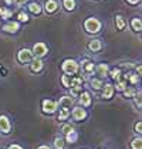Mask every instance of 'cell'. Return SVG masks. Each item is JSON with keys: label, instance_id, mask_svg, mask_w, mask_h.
I'll return each mask as SVG.
<instances>
[{"label": "cell", "instance_id": "obj_32", "mask_svg": "<svg viewBox=\"0 0 142 149\" xmlns=\"http://www.w3.org/2000/svg\"><path fill=\"white\" fill-rule=\"evenodd\" d=\"M17 19H19V22H23V23H27V22H29V16H27V14H26L24 12H20V13H19Z\"/></svg>", "mask_w": 142, "mask_h": 149}, {"label": "cell", "instance_id": "obj_4", "mask_svg": "<svg viewBox=\"0 0 142 149\" xmlns=\"http://www.w3.org/2000/svg\"><path fill=\"white\" fill-rule=\"evenodd\" d=\"M17 60L20 63H29V61H31L33 60V51L31 50H27V48L20 50L19 54H17Z\"/></svg>", "mask_w": 142, "mask_h": 149}, {"label": "cell", "instance_id": "obj_39", "mask_svg": "<svg viewBox=\"0 0 142 149\" xmlns=\"http://www.w3.org/2000/svg\"><path fill=\"white\" fill-rule=\"evenodd\" d=\"M136 72H138L139 75H142V65H138V67H136Z\"/></svg>", "mask_w": 142, "mask_h": 149}, {"label": "cell", "instance_id": "obj_25", "mask_svg": "<svg viewBox=\"0 0 142 149\" xmlns=\"http://www.w3.org/2000/svg\"><path fill=\"white\" fill-rule=\"evenodd\" d=\"M135 94H136V90H135V88H125V90H124L125 98H132V97H135Z\"/></svg>", "mask_w": 142, "mask_h": 149}, {"label": "cell", "instance_id": "obj_24", "mask_svg": "<svg viewBox=\"0 0 142 149\" xmlns=\"http://www.w3.org/2000/svg\"><path fill=\"white\" fill-rule=\"evenodd\" d=\"M91 87L95 88V90H100V88H102V87H104V84H102V81L101 80L94 78V80H91Z\"/></svg>", "mask_w": 142, "mask_h": 149}, {"label": "cell", "instance_id": "obj_40", "mask_svg": "<svg viewBox=\"0 0 142 149\" xmlns=\"http://www.w3.org/2000/svg\"><path fill=\"white\" fill-rule=\"evenodd\" d=\"M127 1H128V3H131V4H136L139 0H127Z\"/></svg>", "mask_w": 142, "mask_h": 149}, {"label": "cell", "instance_id": "obj_31", "mask_svg": "<svg viewBox=\"0 0 142 149\" xmlns=\"http://www.w3.org/2000/svg\"><path fill=\"white\" fill-rule=\"evenodd\" d=\"M134 100H135V104H136V107H139L142 108V92L141 94H135V97H134Z\"/></svg>", "mask_w": 142, "mask_h": 149}, {"label": "cell", "instance_id": "obj_10", "mask_svg": "<svg viewBox=\"0 0 142 149\" xmlns=\"http://www.w3.org/2000/svg\"><path fill=\"white\" fill-rule=\"evenodd\" d=\"M74 104V100L71 98V97H68V95H65V97H61L60 98V108H71V105Z\"/></svg>", "mask_w": 142, "mask_h": 149}, {"label": "cell", "instance_id": "obj_30", "mask_svg": "<svg viewBox=\"0 0 142 149\" xmlns=\"http://www.w3.org/2000/svg\"><path fill=\"white\" fill-rule=\"evenodd\" d=\"M77 85H83V78H71L70 81V88L71 87H77Z\"/></svg>", "mask_w": 142, "mask_h": 149}, {"label": "cell", "instance_id": "obj_13", "mask_svg": "<svg viewBox=\"0 0 142 149\" xmlns=\"http://www.w3.org/2000/svg\"><path fill=\"white\" fill-rule=\"evenodd\" d=\"M80 104H81L83 107H88V105L91 104V95H90V92H83V94H81Z\"/></svg>", "mask_w": 142, "mask_h": 149}, {"label": "cell", "instance_id": "obj_3", "mask_svg": "<svg viewBox=\"0 0 142 149\" xmlns=\"http://www.w3.org/2000/svg\"><path fill=\"white\" fill-rule=\"evenodd\" d=\"M47 51H48V48L44 43H36L34 47H33V56H36L37 58L44 57L47 54Z\"/></svg>", "mask_w": 142, "mask_h": 149}, {"label": "cell", "instance_id": "obj_5", "mask_svg": "<svg viewBox=\"0 0 142 149\" xmlns=\"http://www.w3.org/2000/svg\"><path fill=\"white\" fill-rule=\"evenodd\" d=\"M57 105H58V104L56 102V101H51V100H44V101H43V111H44L46 114H53V112H56Z\"/></svg>", "mask_w": 142, "mask_h": 149}, {"label": "cell", "instance_id": "obj_19", "mask_svg": "<svg viewBox=\"0 0 142 149\" xmlns=\"http://www.w3.org/2000/svg\"><path fill=\"white\" fill-rule=\"evenodd\" d=\"M131 26H132V29H134L135 31H141L142 30V22L139 19H134L132 23H131Z\"/></svg>", "mask_w": 142, "mask_h": 149}, {"label": "cell", "instance_id": "obj_7", "mask_svg": "<svg viewBox=\"0 0 142 149\" xmlns=\"http://www.w3.org/2000/svg\"><path fill=\"white\" fill-rule=\"evenodd\" d=\"M0 131L3 134H9L10 132V121L4 115H0Z\"/></svg>", "mask_w": 142, "mask_h": 149}, {"label": "cell", "instance_id": "obj_29", "mask_svg": "<svg viewBox=\"0 0 142 149\" xmlns=\"http://www.w3.org/2000/svg\"><path fill=\"white\" fill-rule=\"evenodd\" d=\"M115 88H117V91H124L125 88H127V81H117V85H115Z\"/></svg>", "mask_w": 142, "mask_h": 149}, {"label": "cell", "instance_id": "obj_28", "mask_svg": "<svg viewBox=\"0 0 142 149\" xmlns=\"http://www.w3.org/2000/svg\"><path fill=\"white\" fill-rule=\"evenodd\" d=\"M83 90V85H77V87H71V97H77Z\"/></svg>", "mask_w": 142, "mask_h": 149}, {"label": "cell", "instance_id": "obj_43", "mask_svg": "<svg viewBox=\"0 0 142 149\" xmlns=\"http://www.w3.org/2000/svg\"><path fill=\"white\" fill-rule=\"evenodd\" d=\"M14 1H17V3H23V1H26V0H14Z\"/></svg>", "mask_w": 142, "mask_h": 149}, {"label": "cell", "instance_id": "obj_21", "mask_svg": "<svg viewBox=\"0 0 142 149\" xmlns=\"http://www.w3.org/2000/svg\"><path fill=\"white\" fill-rule=\"evenodd\" d=\"M132 149H142V138H135L131 143Z\"/></svg>", "mask_w": 142, "mask_h": 149}, {"label": "cell", "instance_id": "obj_27", "mask_svg": "<svg viewBox=\"0 0 142 149\" xmlns=\"http://www.w3.org/2000/svg\"><path fill=\"white\" fill-rule=\"evenodd\" d=\"M0 16H1V19H9V17H12V12L9 10V9H0Z\"/></svg>", "mask_w": 142, "mask_h": 149}, {"label": "cell", "instance_id": "obj_16", "mask_svg": "<svg viewBox=\"0 0 142 149\" xmlns=\"http://www.w3.org/2000/svg\"><path fill=\"white\" fill-rule=\"evenodd\" d=\"M29 10L31 13H34V14H40L41 13V7H40L38 3H30L29 4Z\"/></svg>", "mask_w": 142, "mask_h": 149}, {"label": "cell", "instance_id": "obj_2", "mask_svg": "<svg viewBox=\"0 0 142 149\" xmlns=\"http://www.w3.org/2000/svg\"><path fill=\"white\" fill-rule=\"evenodd\" d=\"M61 68H63V71H64L67 75L75 74V72L78 71V63H77L75 60H65V61L63 63Z\"/></svg>", "mask_w": 142, "mask_h": 149}, {"label": "cell", "instance_id": "obj_42", "mask_svg": "<svg viewBox=\"0 0 142 149\" xmlns=\"http://www.w3.org/2000/svg\"><path fill=\"white\" fill-rule=\"evenodd\" d=\"M6 3L7 4H12V3H14V0H6Z\"/></svg>", "mask_w": 142, "mask_h": 149}, {"label": "cell", "instance_id": "obj_12", "mask_svg": "<svg viewBox=\"0 0 142 149\" xmlns=\"http://www.w3.org/2000/svg\"><path fill=\"white\" fill-rule=\"evenodd\" d=\"M46 12L47 13H53L57 10V7H58V4H57V1L56 0H47L46 1Z\"/></svg>", "mask_w": 142, "mask_h": 149}, {"label": "cell", "instance_id": "obj_8", "mask_svg": "<svg viewBox=\"0 0 142 149\" xmlns=\"http://www.w3.org/2000/svg\"><path fill=\"white\" fill-rule=\"evenodd\" d=\"M20 29V24L19 22H9L3 26V30L6 33H17V30Z\"/></svg>", "mask_w": 142, "mask_h": 149}, {"label": "cell", "instance_id": "obj_35", "mask_svg": "<svg viewBox=\"0 0 142 149\" xmlns=\"http://www.w3.org/2000/svg\"><path fill=\"white\" fill-rule=\"evenodd\" d=\"M61 81H63V84H64V87H67V88H70V78H68V75H63V78H61Z\"/></svg>", "mask_w": 142, "mask_h": 149}, {"label": "cell", "instance_id": "obj_34", "mask_svg": "<svg viewBox=\"0 0 142 149\" xmlns=\"http://www.w3.org/2000/svg\"><path fill=\"white\" fill-rule=\"evenodd\" d=\"M84 70L87 71V74H93V72H94V64H93V63H87Z\"/></svg>", "mask_w": 142, "mask_h": 149}, {"label": "cell", "instance_id": "obj_20", "mask_svg": "<svg viewBox=\"0 0 142 149\" xmlns=\"http://www.w3.org/2000/svg\"><path fill=\"white\" fill-rule=\"evenodd\" d=\"M63 4H64L65 10H68V12L74 10V7H75V1H74V0H64Z\"/></svg>", "mask_w": 142, "mask_h": 149}, {"label": "cell", "instance_id": "obj_37", "mask_svg": "<svg viewBox=\"0 0 142 149\" xmlns=\"http://www.w3.org/2000/svg\"><path fill=\"white\" fill-rule=\"evenodd\" d=\"M135 131L139 132V134H142V122H138V124L135 125Z\"/></svg>", "mask_w": 142, "mask_h": 149}, {"label": "cell", "instance_id": "obj_9", "mask_svg": "<svg viewBox=\"0 0 142 149\" xmlns=\"http://www.w3.org/2000/svg\"><path fill=\"white\" fill-rule=\"evenodd\" d=\"M30 70H31L33 72H40V71L43 70V61H41L40 58H34V60H31Z\"/></svg>", "mask_w": 142, "mask_h": 149}, {"label": "cell", "instance_id": "obj_18", "mask_svg": "<svg viewBox=\"0 0 142 149\" xmlns=\"http://www.w3.org/2000/svg\"><path fill=\"white\" fill-rule=\"evenodd\" d=\"M97 71H98V74H100L101 77H104V75L108 74V65H106V64H98Z\"/></svg>", "mask_w": 142, "mask_h": 149}, {"label": "cell", "instance_id": "obj_36", "mask_svg": "<svg viewBox=\"0 0 142 149\" xmlns=\"http://www.w3.org/2000/svg\"><path fill=\"white\" fill-rule=\"evenodd\" d=\"M61 131H63V134H65V135H67L68 132L74 131V129H72V126H71V125H64L63 128H61Z\"/></svg>", "mask_w": 142, "mask_h": 149}, {"label": "cell", "instance_id": "obj_38", "mask_svg": "<svg viewBox=\"0 0 142 149\" xmlns=\"http://www.w3.org/2000/svg\"><path fill=\"white\" fill-rule=\"evenodd\" d=\"M9 149H23V148H22V146H19V145H10Z\"/></svg>", "mask_w": 142, "mask_h": 149}, {"label": "cell", "instance_id": "obj_15", "mask_svg": "<svg viewBox=\"0 0 142 149\" xmlns=\"http://www.w3.org/2000/svg\"><path fill=\"white\" fill-rule=\"evenodd\" d=\"M70 116V108H61L58 115V121H65Z\"/></svg>", "mask_w": 142, "mask_h": 149}, {"label": "cell", "instance_id": "obj_26", "mask_svg": "<svg viewBox=\"0 0 142 149\" xmlns=\"http://www.w3.org/2000/svg\"><path fill=\"white\" fill-rule=\"evenodd\" d=\"M54 148L64 149V139H63V138H56V139H54Z\"/></svg>", "mask_w": 142, "mask_h": 149}, {"label": "cell", "instance_id": "obj_33", "mask_svg": "<svg viewBox=\"0 0 142 149\" xmlns=\"http://www.w3.org/2000/svg\"><path fill=\"white\" fill-rule=\"evenodd\" d=\"M125 80H129L132 84H136L139 78H138V75H135V74H129V75H125Z\"/></svg>", "mask_w": 142, "mask_h": 149}, {"label": "cell", "instance_id": "obj_22", "mask_svg": "<svg viewBox=\"0 0 142 149\" xmlns=\"http://www.w3.org/2000/svg\"><path fill=\"white\" fill-rule=\"evenodd\" d=\"M115 24H117V29H118V30H124V29H125V20H124L121 16H117Z\"/></svg>", "mask_w": 142, "mask_h": 149}, {"label": "cell", "instance_id": "obj_6", "mask_svg": "<svg viewBox=\"0 0 142 149\" xmlns=\"http://www.w3.org/2000/svg\"><path fill=\"white\" fill-rule=\"evenodd\" d=\"M85 116H87V111L83 107H77L72 109V118L75 121H83V119H85Z\"/></svg>", "mask_w": 142, "mask_h": 149}, {"label": "cell", "instance_id": "obj_11", "mask_svg": "<svg viewBox=\"0 0 142 149\" xmlns=\"http://www.w3.org/2000/svg\"><path fill=\"white\" fill-rule=\"evenodd\" d=\"M102 88H104V90H102V98L109 100V98L112 97V94H114V87H112L111 84H105Z\"/></svg>", "mask_w": 142, "mask_h": 149}, {"label": "cell", "instance_id": "obj_17", "mask_svg": "<svg viewBox=\"0 0 142 149\" xmlns=\"http://www.w3.org/2000/svg\"><path fill=\"white\" fill-rule=\"evenodd\" d=\"M77 138H78V135H77V132L71 131V132H68V134L65 135V141H67L68 143H74V142L77 141Z\"/></svg>", "mask_w": 142, "mask_h": 149}, {"label": "cell", "instance_id": "obj_14", "mask_svg": "<svg viewBox=\"0 0 142 149\" xmlns=\"http://www.w3.org/2000/svg\"><path fill=\"white\" fill-rule=\"evenodd\" d=\"M88 48L93 51V53H97L101 50V41L100 40H91L90 44H88Z\"/></svg>", "mask_w": 142, "mask_h": 149}, {"label": "cell", "instance_id": "obj_1", "mask_svg": "<svg viewBox=\"0 0 142 149\" xmlns=\"http://www.w3.org/2000/svg\"><path fill=\"white\" fill-rule=\"evenodd\" d=\"M84 27H85V30L88 33H98L100 29H101V23H100V20H97L94 17H90V19L85 20Z\"/></svg>", "mask_w": 142, "mask_h": 149}, {"label": "cell", "instance_id": "obj_23", "mask_svg": "<svg viewBox=\"0 0 142 149\" xmlns=\"http://www.w3.org/2000/svg\"><path fill=\"white\" fill-rule=\"evenodd\" d=\"M109 77L112 78V80H117V81H119L121 80V70H118V68H114L111 72H109Z\"/></svg>", "mask_w": 142, "mask_h": 149}, {"label": "cell", "instance_id": "obj_41", "mask_svg": "<svg viewBox=\"0 0 142 149\" xmlns=\"http://www.w3.org/2000/svg\"><path fill=\"white\" fill-rule=\"evenodd\" d=\"M37 149H50V148H48V146H46V145H43V146H38Z\"/></svg>", "mask_w": 142, "mask_h": 149}]
</instances>
